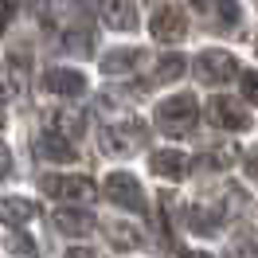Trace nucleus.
<instances>
[{"label": "nucleus", "mask_w": 258, "mask_h": 258, "mask_svg": "<svg viewBox=\"0 0 258 258\" xmlns=\"http://www.w3.org/2000/svg\"><path fill=\"white\" fill-rule=\"evenodd\" d=\"M98 145H102V153L106 157H133L137 149L149 145V125L141 121V117H121V121H110V125H102V133H98Z\"/></svg>", "instance_id": "nucleus-1"}, {"label": "nucleus", "mask_w": 258, "mask_h": 258, "mask_svg": "<svg viewBox=\"0 0 258 258\" xmlns=\"http://www.w3.org/2000/svg\"><path fill=\"white\" fill-rule=\"evenodd\" d=\"M153 121H157V129L168 133V137H188L196 129V121H200V102H196L192 94H172L153 110Z\"/></svg>", "instance_id": "nucleus-2"}, {"label": "nucleus", "mask_w": 258, "mask_h": 258, "mask_svg": "<svg viewBox=\"0 0 258 258\" xmlns=\"http://www.w3.org/2000/svg\"><path fill=\"white\" fill-rule=\"evenodd\" d=\"M102 192H106V200L113 208H121V211H133V215H145L149 211L145 188H141V180L133 172H110L106 184H102Z\"/></svg>", "instance_id": "nucleus-3"}, {"label": "nucleus", "mask_w": 258, "mask_h": 258, "mask_svg": "<svg viewBox=\"0 0 258 258\" xmlns=\"http://www.w3.org/2000/svg\"><path fill=\"white\" fill-rule=\"evenodd\" d=\"M192 67H196V79L204 82V86H223V82L239 79V59L231 51H219V47L200 51Z\"/></svg>", "instance_id": "nucleus-4"}, {"label": "nucleus", "mask_w": 258, "mask_h": 258, "mask_svg": "<svg viewBox=\"0 0 258 258\" xmlns=\"http://www.w3.org/2000/svg\"><path fill=\"white\" fill-rule=\"evenodd\" d=\"M39 188L51 200H67V204H86L98 192L90 176H39Z\"/></svg>", "instance_id": "nucleus-5"}, {"label": "nucleus", "mask_w": 258, "mask_h": 258, "mask_svg": "<svg viewBox=\"0 0 258 258\" xmlns=\"http://www.w3.org/2000/svg\"><path fill=\"white\" fill-rule=\"evenodd\" d=\"M208 121L215 129H227V133H242V129H250V113L242 110L235 98H223L215 94L208 102Z\"/></svg>", "instance_id": "nucleus-6"}, {"label": "nucleus", "mask_w": 258, "mask_h": 258, "mask_svg": "<svg viewBox=\"0 0 258 258\" xmlns=\"http://www.w3.org/2000/svg\"><path fill=\"white\" fill-rule=\"evenodd\" d=\"M227 204H215V200H196L188 204V227H192L196 235H219L227 223Z\"/></svg>", "instance_id": "nucleus-7"}, {"label": "nucleus", "mask_w": 258, "mask_h": 258, "mask_svg": "<svg viewBox=\"0 0 258 258\" xmlns=\"http://www.w3.org/2000/svg\"><path fill=\"white\" fill-rule=\"evenodd\" d=\"M39 82H43V90H47V94H59V98H79V94H86V75H82L79 67H51V71L39 75Z\"/></svg>", "instance_id": "nucleus-8"}, {"label": "nucleus", "mask_w": 258, "mask_h": 258, "mask_svg": "<svg viewBox=\"0 0 258 258\" xmlns=\"http://www.w3.org/2000/svg\"><path fill=\"white\" fill-rule=\"evenodd\" d=\"M149 32H153L157 43H180V39L188 35V12H180L176 4H164L161 12L153 16Z\"/></svg>", "instance_id": "nucleus-9"}, {"label": "nucleus", "mask_w": 258, "mask_h": 258, "mask_svg": "<svg viewBox=\"0 0 258 258\" xmlns=\"http://www.w3.org/2000/svg\"><path fill=\"white\" fill-rule=\"evenodd\" d=\"M35 157L47 161V164H71L79 157V149H75V141L63 137L59 129H43V133L35 137Z\"/></svg>", "instance_id": "nucleus-10"}, {"label": "nucleus", "mask_w": 258, "mask_h": 258, "mask_svg": "<svg viewBox=\"0 0 258 258\" xmlns=\"http://www.w3.org/2000/svg\"><path fill=\"white\" fill-rule=\"evenodd\" d=\"M149 168H153V176L161 180H184L188 176V168H192V157H184L180 149H157V153H149Z\"/></svg>", "instance_id": "nucleus-11"}, {"label": "nucleus", "mask_w": 258, "mask_h": 258, "mask_svg": "<svg viewBox=\"0 0 258 258\" xmlns=\"http://www.w3.org/2000/svg\"><path fill=\"white\" fill-rule=\"evenodd\" d=\"M98 12L113 32H133L137 28V4L133 0H98Z\"/></svg>", "instance_id": "nucleus-12"}, {"label": "nucleus", "mask_w": 258, "mask_h": 258, "mask_svg": "<svg viewBox=\"0 0 258 258\" xmlns=\"http://www.w3.org/2000/svg\"><path fill=\"white\" fill-rule=\"evenodd\" d=\"M51 223L59 227V235H71V239H79V235H90L98 227V219L90 215L86 208H59L51 215Z\"/></svg>", "instance_id": "nucleus-13"}, {"label": "nucleus", "mask_w": 258, "mask_h": 258, "mask_svg": "<svg viewBox=\"0 0 258 258\" xmlns=\"http://www.w3.org/2000/svg\"><path fill=\"white\" fill-rule=\"evenodd\" d=\"M59 47H63L67 55H75V59H90V55H94V32H90L86 24H67Z\"/></svg>", "instance_id": "nucleus-14"}, {"label": "nucleus", "mask_w": 258, "mask_h": 258, "mask_svg": "<svg viewBox=\"0 0 258 258\" xmlns=\"http://www.w3.org/2000/svg\"><path fill=\"white\" fill-rule=\"evenodd\" d=\"M35 204L28 200V196H0V223H8V227H20V223H28V219H35Z\"/></svg>", "instance_id": "nucleus-15"}, {"label": "nucleus", "mask_w": 258, "mask_h": 258, "mask_svg": "<svg viewBox=\"0 0 258 258\" xmlns=\"http://www.w3.org/2000/svg\"><path fill=\"white\" fill-rule=\"evenodd\" d=\"M192 8H200L208 20H215L219 28L239 24V0H192Z\"/></svg>", "instance_id": "nucleus-16"}, {"label": "nucleus", "mask_w": 258, "mask_h": 258, "mask_svg": "<svg viewBox=\"0 0 258 258\" xmlns=\"http://www.w3.org/2000/svg\"><path fill=\"white\" fill-rule=\"evenodd\" d=\"M137 63H141V51L137 47H121V51H106L102 55V75H133L137 71Z\"/></svg>", "instance_id": "nucleus-17"}, {"label": "nucleus", "mask_w": 258, "mask_h": 258, "mask_svg": "<svg viewBox=\"0 0 258 258\" xmlns=\"http://www.w3.org/2000/svg\"><path fill=\"white\" fill-rule=\"evenodd\" d=\"M106 239L113 250H141V231L129 223H106Z\"/></svg>", "instance_id": "nucleus-18"}, {"label": "nucleus", "mask_w": 258, "mask_h": 258, "mask_svg": "<svg viewBox=\"0 0 258 258\" xmlns=\"http://www.w3.org/2000/svg\"><path fill=\"white\" fill-rule=\"evenodd\" d=\"M51 129H59V133H63V137H71V141H79L82 129H86V117H82V110H59Z\"/></svg>", "instance_id": "nucleus-19"}, {"label": "nucleus", "mask_w": 258, "mask_h": 258, "mask_svg": "<svg viewBox=\"0 0 258 258\" xmlns=\"http://www.w3.org/2000/svg\"><path fill=\"white\" fill-rule=\"evenodd\" d=\"M184 55H164L161 63H157V75H153V82H176L184 79Z\"/></svg>", "instance_id": "nucleus-20"}, {"label": "nucleus", "mask_w": 258, "mask_h": 258, "mask_svg": "<svg viewBox=\"0 0 258 258\" xmlns=\"http://www.w3.org/2000/svg\"><path fill=\"white\" fill-rule=\"evenodd\" d=\"M4 250H8V254H35L39 246H35V239H28L24 231H16V227H12V231L4 235Z\"/></svg>", "instance_id": "nucleus-21"}, {"label": "nucleus", "mask_w": 258, "mask_h": 258, "mask_svg": "<svg viewBox=\"0 0 258 258\" xmlns=\"http://www.w3.org/2000/svg\"><path fill=\"white\" fill-rule=\"evenodd\" d=\"M239 79H242V94H246V102H254V98H258V79H254V71H242V67H239Z\"/></svg>", "instance_id": "nucleus-22"}, {"label": "nucleus", "mask_w": 258, "mask_h": 258, "mask_svg": "<svg viewBox=\"0 0 258 258\" xmlns=\"http://www.w3.org/2000/svg\"><path fill=\"white\" fill-rule=\"evenodd\" d=\"M8 172H12V149H8L4 141H0V180L8 176Z\"/></svg>", "instance_id": "nucleus-23"}, {"label": "nucleus", "mask_w": 258, "mask_h": 258, "mask_svg": "<svg viewBox=\"0 0 258 258\" xmlns=\"http://www.w3.org/2000/svg\"><path fill=\"white\" fill-rule=\"evenodd\" d=\"M8 20H12V4L0 0V35H4V28H8Z\"/></svg>", "instance_id": "nucleus-24"}, {"label": "nucleus", "mask_w": 258, "mask_h": 258, "mask_svg": "<svg viewBox=\"0 0 258 258\" xmlns=\"http://www.w3.org/2000/svg\"><path fill=\"white\" fill-rule=\"evenodd\" d=\"M67 254H71V258H75V254H82V258H90V254H94V250H90V246H71V250H67Z\"/></svg>", "instance_id": "nucleus-25"}, {"label": "nucleus", "mask_w": 258, "mask_h": 258, "mask_svg": "<svg viewBox=\"0 0 258 258\" xmlns=\"http://www.w3.org/2000/svg\"><path fill=\"white\" fill-rule=\"evenodd\" d=\"M82 4H86V8H94V12H98V0H82Z\"/></svg>", "instance_id": "nucleus-26"}, {"label": "nucleus", "mask_w": 258, "mask_h": 258, "mask_svg": "<svg viewBox=\"0 0 258 258\" xmlns=\"http://www.w3.org/2000/svg\"><path fill=\"white\" fill-rule=\"evenodd\" d=\"M0 129H4V110H0Z\"/></svg>", "instance_id": "nucleus-27"}]
</instances>
